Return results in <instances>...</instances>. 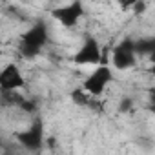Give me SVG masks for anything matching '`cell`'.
Segmentation results:
<instances>
[{"mask_svg":"<svg viewBox=\"0 0 155 155\" xmlns=\"http://www.w3.org/2000/svg\"><path fill=\"white\" fill-rule=\"evenodd\" d=\"M26 86V79L15 62H8L0 68V93H13Z\"/></svg>","mask_w":155,"mask_h":155,"instance_id":"obj_3","label":"cell"},{"mask_svg":"<svg viewBox=\"0 0 155 155\" xmlns=\"http://www.w3.org/2000/svg\"><path fill=\"white\" fill-rule=\"evenodd\" d=\"M17 140L20 146H24L28 151H38L42 146H44V124L40 119L33 120V124L26 130V131H18L17 135Z\"/></svg>","mask_w":155,"mask_h":155,"instance_id":"obj_5","label":"cell"},{"mask_svg":"<svg viewBox=\"0 0 155 155\" xmlns=\"http://www.w3.org/2000/svg\"><path fill=\"white\" fill-rule=\"evenodd\" d=\"M113 81V73L108 66L99 64L93 71L88 73V77L82 81V90L90 95V97H99L106 91V88L110 86V82Z\"/></svg>","mask_w":155,"mask_h":155,"instance_id":"obj_2","label":"cell"},{"mask_svg":"<svg viewBox=\"0 0 155 155\" xmlns=\"http://www.w3.org/2000/svg\"><path fill=\"white\" fill-rule=\"evenodd\" d=\"M20 106H22V110H28V111H35V104H33V102H29V101H24Z\"/></svg>","mask_w":155,"mask_h":155,"instance_id":"obj_10","label":"cell"},{"mask_svg":"<svg viewBox=\"0 0 155 155\" xmlns=\"http://www.w3.org/2000/svg\"><path fill=\"white\" fill-rule=\"evenodd\" d=\"M111 62H113L115 69H120V71H126V69H130L137 64V55H135L131 38H126V40H122L120 44H117L113 48Z\"/></svg>","mask_w":155,"mask_h":155,"instance_id":"obj_7","label":"cell"},{"mask_svg":"<svg viewBox=\"0 0 155 155\" xmlns=\"http://www.w3.org/2000/svg\"><path fill=\"white\" fill-rule=\"evenodd\" d=\"M88 93L82 90V88H75L73 91H71V101L77 104V106H86L88 104Z\"/></svg>","mask_w":155,"mask_h":155,"instance_id":"obj_9","label":"cell"},{"mask_svg":"<svg viewBox=\"0 0 155 155\" xmlns=\"http://www.w3.org/2000/svg\"><path fill=\"white\" fill-rule=\"evenodd\" d=\"M133 49H135V55H151L155 51V42L151 38H140L137 42H133Z\"/></svg>","mask_w":155,"mask_h":155,"instance_id":"obj_8","label":"cell"},{"mask_svg":"<svg viewBox=\"0 0 155 155\" xmlns=\"http://www.w3.org/2000/svg\"><path fill=\"white\" fill-rule=\"evenodd\" d=\"M101 60H102V49L97 38L93 37H86V40L73 57V62L79 66H99Z\"/></svg>","mask_w":155,"mask_h":155,"instance_id":"obj_4","label":"cell"},{"mask_svg":"<svg viewBox=\"0 0 155 155\" xmlns=\"http://www.w3.org/2000/svg\"><path fill=\"white\" fill-rule=\"evenodd\" d=\"M53 18H57L64 28H75L77 24L81 22L82 15H84V6L82 2L75 0V2H69V4H64L57 9L51 11Z\"/></svg>","mask_w":155,"mask_h":155,"instance_id":"obj_6","label":"cell"},{"mask_svg":"<svg viewBox=\"0 0 155 155\" xmlns=\"http://www.w3.org/2000/svg\"><path fill=\"white\" fill-rule=\"evenodd\" d=\"M130 102H131L130 99H124V101H122V106H120V111H124V110H128V108H130Z\"/></svg>","mask_w":155,"mask_h":155,"instance_id":"obj_11","label":"cell"},{"mask_svg":"<svg viewBox=\"0 0 155 155\" xmlns=\"http://www.w3.org/2000/svg\"><path fill=\"white\" fill-rule=\"evenodd\" d=\"M0 150H2V139H0Z\"/></svg>","mask_w":155,"mask_h":155,"instance_id":"obj_12","label":"cell"},{"mask_svg":"<svg viewBox=\"0 0 155 155\" xmlns=\"http://www.w3.org/2000/svg\"><path fill=\"white\" fill-rule=\"evenodd\" d=\"M46 44H48V28L44 22H37L20 37L18 51L24 58H35L37 55H40Z\"/></svg>","mask_w":155,"mask_h":155,"instance_id":"obj_1","label":"cell"}]
</instances>
